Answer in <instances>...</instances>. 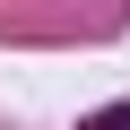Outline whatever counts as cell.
<instances>
[{
    "label": "cell",
    "instance_id": "obj_1",
    "mask_svg": "<svg viewBox=\"0 0 130 130\" xmlns=\"http://www.w3.org/2000/svg\"><path fill=\"white\" fill-rule=\"evenodd\" d=\"M87 130H130V95H121V104H104V113H95Z\"/></svg>",
    "mask_w": 130,
    "mask_h": 130
}]
</instances>
